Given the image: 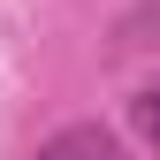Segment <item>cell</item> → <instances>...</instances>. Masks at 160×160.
<instances>
[{
	"label": "cell",
	"instance_id": "obj_2",
	"mask_svg": "<svg viewBox=\"0 0 160 160\" xmlns=\"http://www.w3.org/2000/svg\"><path fill=\"white\" fill-rule=\"evenodd\" d=\"M130 122H137V137H145V145L160 152V84H145V92L130 99Z\"/></svg>",
	"mask_w": 160,
	"mask_h": 160
},
{
	"label": "cell",
	"instance_id": "obj_1",
	"mask_svg": "<svg viewBox=\"0 0 160 160\" xmlns=\"http://www.w3.org/2000/svg\"><path fill=\"white\" fill-rule=\"evenodd\" d=\"M38 160H130V152H122V137H114V130L69 122V130H53L46 145H38Z\"/></svg>",
	"mask_w": 160,
	"mask_h": 160
}]
</instances>
